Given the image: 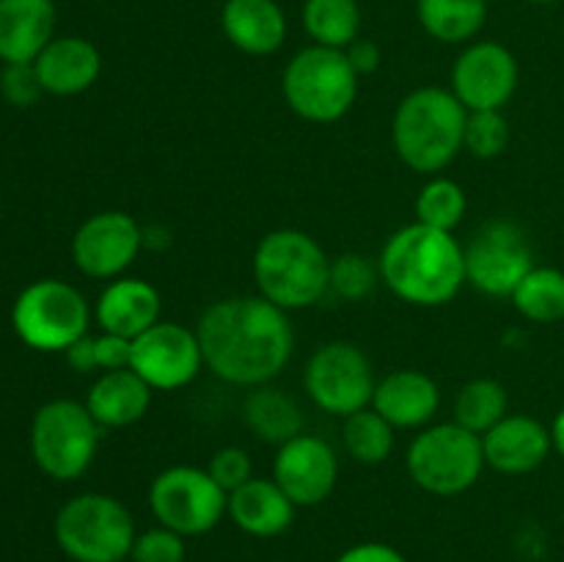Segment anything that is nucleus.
<instances>
[{
    "label": "nucleus",
    "mask_w": 564,
    "mask_h": 562,
    "mask_svg": "<svg viewBox=\"0 0 564 562\" xmlns=\"http://www.w3.org/2000/svg\"><path fill=\"white\" fill-rule=\"evenodd\" d=\"M204 367L242 389L279 378L295 353V331L284 309L262 295H237L204 309L196 325Z\"/></svg>",
    "instance_id": "1"
},
{
    "label": "nucleus",
    "mask_w": 564,
    "mask_h": 562,
    "mask_svg": "<svg viewBox=\"0 0 564 562\" xmlns=\"http://www.w3.org/2000/svg\"><path fill=\"white\" fill-rule=\"evenodd\" d=\"M380 281L416 306H444L466 284V253L452 231L408 224L386 240L378 259Z\"/></svg>",
    "instance_id": "2"
},
{
    "label": "nucleus",
    "mask_w": 564,
    "mask_h": 562,
    "mask_svg": "<svg viewBox=\"0 0 564 562\" xmlns=\"http://www.w3.org/2000/svg\"><path fill=\"white\" fill-rule=\"evenodd\" d=\"M468 110L452 91L424 86L397 105L391 138L408 169L438 174L463 149Z\"/></svg>",
    "instance_id": "3"
},
{
    "label": "nucleus",
    "mask_w": 564,
    "mask_h": 562,
    "mask_svg": "<svg viewBox=\"0 0 564 562\" xmlns=\"http://www.w3.org/2000/svg\"><path fill=\"white\" fill-rule=\"evenodd\" d=\"M253 281L284 312L308 309L330 290V259L306 231L275 229L253 251Z\"/></svg>",
    "instance_id": "4"
},
{
    "label": "nucleus",
    "mask_w": 564,
    "mask_h": 562,
    "mask_svg": "<svg viewBox=\"0 0 564 562\" xmlns=\"http://www.w3.org/2000/svg\"><path fill=\"white\" fill-rule=\"evenodd\" d=\"M281 91H284L286 105L301 119L330 125L356 105L358 75L347 61L345 50L312 44L290 58Z\"/></svg>",
    "instance_id": "5"
},
{
    "label": "nucleus",
    "mask_w": 564,
    "mask_h": 562,
    "mask_svg": "<svg viewBox=\"0 0 564 562\" xmlns=\"http://www.w3.org/2000/svg\"><path fill=\"white\" fill-rule=\"evenodd\" d=\"M135 534L132 512L108 494L72 496L55 516V540L75 562H124Z\"/></svg>",
    "instance_id": "6"
},
{
    "label": "nucleus",
    "mask_w": 564,
    "mask_h": 562,
    "mask_svg": "<svg viewBox=\"0 0 564 562\" xmlns=\"http://www.w3.org/2000/svg\"><path fill=\"white\" fill-rule=\"evenodd\" d=\"M408 474L433 496L466 494L482 477V435L452 422L430 424L411 441L405 455Z\"/></svg>",
    "instance_id": "7"
},
{
    "label": "nucleus",
    "mask_w": 564,
    "mask_h": 562,
    "mask_svg": "<svg viewBox=\"0 0 564 562\" xmlns=\"http://www.w3.org/2000/svg\"><path fill=\"white\" fill-rule=\"evenodd\" d=\"M102 428L86 402L50 400L31 424V452L47 477L69 483L83 477L97 457Z\"/></svg>",
    "instance_id": "8"
},
{
    "label": "nucleus",
    "mask_w": 564,
    "mask_h": 562,
    "mask_svg": "<svg viewBox=\"0 0 564 562\" xmlns=\"http://www.w3.org/2000/svg\"><path fill=\"white\" fill-rule=\"evenodd\" d=\"M17 336L42 353H66L88 334L91 309L77 287L58 279L33 281L11 309Z\"/></svg>",
    "instance_id": "9"
},
{
    "label": "nucleus",
    "mask_w": 564,
    "mask_h": 562,
    "mask_svg": "<svg viewBox=\"0 0 564 562\" xmlns=\"http://www.w3.org/2000/svg\"><path fill=\"white\" fill-rule=\"evenodd\" d=\"M149 507L160 527L193 538L218 527L229 507V494L209 477L207 468L171 466L149 485Z\"/></svg>",
    "instance_id": "10"
},
{
    "label": "nucleus",
    "mask_w": 564,
    "mask_h": 562,
    "mask_svg": "<svg viewBox=\"0 0 564 562\" xmlns=\"http://www.w3.org/2000/svg\"><path fill=\"white\" fill-rule=\"evenodd\" d=\"M303 386L319 411L345 419L372 406L378 380L361 347L352 342H325L308 358Z\"/></svg>",
    "instance_id": "11"
},
{
    "label": "nucleus",
    "mask_w": 564,
    "mask_h": 562,
    "mask_svg": "<svg viewBox=\"0 0 564 562\" xmlns=\"http://www.w3.org/2000/svg\"><path fill=\"white\" fill-rule=\"evenodd\" d=\"M466 253V284L490 298H510L523 275L534 268L532 246L518 224L494 218L479 226Z\"/></svg>",
    "instance_id": "12"
},
{
    "label": "nucleus",
    "mask_w": 564,
    "mask_h": 562,
    "mask_svg": "<svg viewBox=\"0 0 564 562\" xmlns=\"http://www.w3.org/2000/svg\"><path fill=\"white\" fill-rule=\"evenodd\" d=\"M204 367L198 334L182 323H154L132 339L130 369L154 391H174L193 383Z\"/></svg>",
    "instance_id": "13"
},
{
    "label": "nucleus",
    "mask_w": 564,
    "mask_h": 562,
    "mask_svg": "<svg viewBox=\"0 0 564 562\" xmlns=\"http://www.w3.org/2000/svg\"><path fill=\"white\" fill-rule=\"evenodd\" d=\"M143 248V229L132 215L105 209L83 220L72 237V259L91 279H119Z\"/></svg>",
    "instance_id": "14"
},
{
    "label": "nucleus",
    "mask_w": 564,
    "mask_h": 562,
    "mask_svg": "<svg viewBox=\"0 0 564 562\" xmlns=\"http://www.w3.org/2000/svg\"><path fill=\"white\" fill-rule=\"evenodd\" d=\"M518 88V61L505 44L474 42L452 66V88L466 110H501Z\"/></svg>",
    "instance_id": "15"
},
{
    "label": "nucleus",
    "mask_w": 564,
    "mask_h": 562,
    "mask_svg": "<svg viewBox=\"0 0 564 562\" xmlns=\"http://www.w3.org/2000/svg\"><path fill=\"white\" fill-rule=\"evenodd\" d=\"M273 479L297 507H317L334 494L339 457L325 439L301 433L275 452Z\"/></svg>",
    "instance_id": "16"
},
{
    "label": "nucleus",
    "mask_w": 564,
    "mask_h": 562,
    "mask_svg": "<svg viewBox=\"0 0 564 562\" xmlns=\"http://www.w3.org/2000/svg\"><path fill=\"white\" fill-rule=\"evenodd\" d=\"M551 444V430L523 413H507L499 424L482 435L485 463L501 474H529L543 466Z\"/></svg>",
    "instance_id": "17"
},
{
    "label": "nucleus",
    "mask_w": 564,
    "mask_h": 562,
    "mask_svg": "<svg viewBox=\"0 0 564 562\" xmlns=\"http://www.w3.org/2000/svg\"><path fill=\"white\" fill-rule=\"evenodd\" d=\"M441 406L438 383L419 369H397L378 380L372 408L397 430L424 428L433 422Z\"/></svg>",
    "instance_id": "18"
},
{
    "label": "nucleus",
    "mask_w": 564,
    "mask_h": 562,
    "mask_svg": "<svg viewBox=\"0 0 564 562\" xmlns=\"http://www.w3.org/2000/svg\"><path fill=\"white\" fill-rule=\"evenodd\" d=\"M94 317L108 334L135 339L160 323V292L135 275H119L99 292Z\"/></svg>",
    "instance_id": "19"
},
{
    "label": "nucleus",
    "mask_w": 564,
    "mask_h": 562,
    "mask_svg": "<svg viewBox=\"0 0 564 562\" xmlns=\"http://www.w3.org/2000/svg\"><path fill=\"white\" fill-rule=\"evenodd\" d=\"M53 0H0V61L33 64L53 42Z\"/></svg>",
    "instance_id": "20"
},
{
    "label": "nucleus",
    "mask_w": 564,
    "mask_h": 562,
    "mask_svg": "<svg viewBox=\"0 0 564 562\" xmlns=\"http://www.w3.org/2000/svg\"><path fill=\"white\" fill-rule=\"evenodd\" d=\"M297 505L281 490L273 477H253L229 494L226 516L251 538H275L284 534L295 521Z\"/></svg>",
    "instance_id": "21"
},
{
    "label": "nucleus",
    "mask_w": 564,
    "mask_h": 562,
    "mask_svg": "<svg viewBox=\"0 0 564 562\" xmlns=\"http://www.w3.org/2000/svg\"><path fill=\"white\" fill-rule=\"evenodd\" d=\"M33 66H36L44 91L55 97H72L97 83L102 58L88 39L61 36L42 50Z\"/></svg>",
    "instance_id": "22"
},
{
    "label": "nucleus",
    "mask_w": 564,
    "mask_h": 562,
    "mask_svg": "<svg viewBox=\"0 0 564 562\" xmlns=\"http://www.w3.org/2000/svg\"><path fill=\"white\" fill-rule=\"evenodd\" d=\"M152 391V386L135 369H113V372H102L94 380L86 397V408L102 430L130 428L149 413Z\"/></svg>",
    "instance_id": "23"
},
{
    "label": "nucleus",
    "mask_w": 564,
    "mask_h": 562,
    "mask_svg": "<svg viewBox=\"0 0 564 562\" xmlns=\"http://www.w3.org/2000/svg\"><path fill=\"white\" fill-rule=\"evenodd\" d=\"M220 25L226 39L248 55H273L286 39L284 9L275 0H226Z\"/></svg>",
    "instance_id": "24"
},
{
    "label": "nucleus",
    "mask_w": 564,
    "mask_h": 562,
    "mask_svg": "<svg viewBox=\"0 0 564 562\" xmlns=\"http://www.w3.org/2000/svg\"><path fill=\"white\" fill-rule=\"evenodd\" d=\"M242 422L257 439L268 444H286L303 433V411L286 391L275 386H253L242 400Z\"/></svg>",
    "instance_id": "25"
},
{
    "label": "nucleus",
    "mask_w": 564,
    "mask_h": 562,
    "mask_svg": "<svg viewBox=\"0 0 564 562\" xmlns=\"http://www.w3.org/2000/svg\"><path fill=\"white\" fill-rule=\"evenodd\" d=\"M419 22L444 44H463L488 22V0H419Z\"/></svg>",
    "instance_id": "26"
},
{
    "label": "nucleus",
    "mask_w": 564,
    "mask_h": 562,
    "mask_svg": "<svg viewBox=\"0 0 564 562\" xmlns=\"http://www.w3.org/2000/svg\"><path fill=\"white\" fill-rule=\"evenodd\" d=\"M303 28L319 47L347 50L361 31L358 0H306Z\"/></svg>",
    "instance_id": "27"
},
{
    "label": "nucleus",
    "mask_w": 564,
    "mask_h": 562,
    "mask_svg": "<svg viewBox=\"0 0 564 562\" xmlns=\"http://www.w3.org/2000/svg\"><path fill=\"white\" fill-rule=\"evenodd\" d=\"M510 298L518 312L532 323H556L564 317V273L534 264Z\"/></svg>",
    "instance_id": "28"
},
{
    "label": "nucleus",
    "mask_w": 564,
    "mask_h": 562,
    "mask_svg": "<svg viewBox=\"0 0 564 562\" xmlns=\"http://www.w3.org/2000/svg\"><path fill=\"white\" fill-rule=\"evenodd\" d=\"M394 424L386 422L369 406L345 417L341 439H345V446L352 461L364 463V466H378V463L389 461V455L394 452Z\"/></svg>",
    "instance_id": "29"
},
{
    "label": "nucleus",
    "mask_w": 564,
    "mask_h": 562,
    "mask_svg": "<svg viewBox=\"0 0 564 562\" xmlns=\"http://www.w3.org/2000/svg\"><path fill=\"white\" fill-rule=\"evenodd\" d=\"M507 417V389L494 378H474L457 391L455 422L471 433L485 435Z\"/></svg>",
    "instance_id": "30"
},
{
    "label": "nucleus",
    "mask_w": 564,
    "mask_h": 562,
    "mask_svg": "<svg viewBox=\"0 0 564 562\" xmlns=\"http://www.w3.org/2000/svg\"><path fill=\"white\" fill-rule=\"evenodd\" d=\"M466 215V193L449 176H433L416 196V220L441 231H455Z\"/></svg>",
    "instance_id": "31"
},
{
    "label": "nucleus",
    "mask_w": 564,
    "mask_h": 562,
    "mask_svg": "<svg viewBox=\"0 0 564 562\" xmlns=\"http://www.w3.org/2000/svg\"><path fill=\"white\" fill-rule=\"evenodd\" d=\"M132 358V339L102 331L99 336H83L66 350V361L75 372H113L127 369Z\"/></svg>",
    "instance_id": "32"
},
{
    "label": "nucleus",
    "mask_w": 564,
    "mask_h": 562,
    "mask_svg": "<svg viewBox=\"0 0 564 562\" xmlns=\"http://www.w3.org/2000/svg\"><path fill=\"white\" fill-rule=\"evenodd\" d=\"M507 143H510V125L501 110H468L466 136H463L466 152L479 160H490L499 158Z\"/></svg>",
    "instance_id": "33"
},
{
    "label": "nucleus",
    "mask_w": 564,
    "mask_h": 562,
    "mask_svg": "<svg viewBox=\"0 0 564 562\" xmlns=\"http://www.w3.org/2000/svg\"><path fill=\"white\" fill-rule=\"evenodd\" d=\"M380 279L378 264L364 253H341L330 259V290L345 301H364Z\"/></svg>",
    "instance_id": "34"
},
{
    "label": "nucleus",
    "mask_w": 564,
    "mask_h": 562,
    "mask_svg": "<svg viewBox=\"0 0 564 562\" xmlns=\"http://www.w3.org/2000/svg\"><path fill=\"white\" fill-rule=\"evenodd\" d=\"M185 538L169 527H152L135 534L130 560L132 562H185Z\"/></svg>",
    "instance_id": "35"
},
{
    "label": "nucleus",
    "mask_w": 564,
    "mask_h": 562,
    "mask_svg": "<svg viewBox=\"0 0 564 562\" xmlns=\"http://www.w3.org/2000/svg\"><path fill=\"white\" fill-rule=\"evenodd\" d=\"M0 94L14 108H31L44 94L42 80L33 64H6L0 72Z\"/></svg>",
    "instance_id": "36"
},
{
    "label": "nucleus",
    "mask_w": 564,
    "mask_h": 562,
    "mask_svg": "<svg viewBox=\"0 0 564 562\" xmlns=\"http://www.w3.org/2000/svg\"><path fill=\"white\" fill-rule=\"evenodd\" d=\"M207 472L226 494H231L240 485H246L248 479H253V463L251 455L240 450V446H224V450H218L209 457Z\"/></svg>",
    "instance_id": "37"
},
{
    "label": "nucleus",
    "mask_w": 564,
    "mask_h": 562,
    "mask_svg": "<svg viewBox=\"0 0 564 562\" xmlns=\"http://www.w3.org/2000/svg\"><path fill=\"white\" fill-rule=\"evenodd\" d=\"M336 562H408V560L402 556V551L394 549V545L372 540V543L350 545V549L341 551V554L336 556Z\"/></svg>",
    "instance_id": "38"
},
{
    "label": "nucleus",
    "mask_w": 564,
    "mask_h": 562,
    "mask_svg": "<svg viewBox=\"0 0 564 562\" xmlns=\"http://www.w3.org/2000/svg\"><path fill=\"white\" fill-rule=\"evenodd\" d=\"M345 55H347V61H350L352 69H356L358 77L378 72L380 47L375 42H369V39H356V42L345 50Z\"/></svg>",
    "instance_id": "39"
},
{
    "label": "nucleus",
    "mask_w": 564,
    "mask_h": 562,
    "mask_svg": "<svg viewBox=\"0 0 564 562\" xmlns=\"http://www.w3.org/2000/svg\"><path fill=\"white\" fill-rule=\"evenodd\" d=\"M551 444H554V450L564 457V408L556 413L554 424H551Z\"/></svg>",
    "instance_id": "40"
},
{
    "label": "nucleus",
    "mask_w": 564,
    "mask_h": 562,
    "mask_svg": "<svg viewBox=\"0 0 564 562\" xmlns=\"http://www.w3.org/2000/svg\"><path fill=\"white\" fill-rule=\"evenodd\" d=\"M529 3H554V0H529Z\"/></svg>",
    "instance_id": "41"
}]
</instances>
